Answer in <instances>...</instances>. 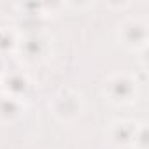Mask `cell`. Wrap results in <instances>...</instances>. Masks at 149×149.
Wrapping results in <instances>:
<instances>
[{"mask_svg": "<svg viewBox=\"0 0 149 149\" xmlns=\"http://www.w3.org/2000/svg\"><path fill=\"white\" fill-rule=\"evenodd\" d=\"M47 40L39 33H30L18 40V53L26 63H37L47 54Z\"/></svg>", "mask_w": 149, "mask_h": 149, "instance_id": "obj_5", "label": "cell"}, {"mask_svg": "<svg viewBox=\"0 0 149 149\" xmlns=\"http://www.w3.org/2000/svg\"><path fill=\"white\" fill-rule=\"evenodd\" d=\"M18 35L11 28H0V54L13 53L18 49Z\"/></svg>", "mask_w": 149, "mask_h": 149, "instance_id": "obj_8", "label": "cell"}, {"mask_svg": "<svg viewBox=\"0 0 149 149\" xmlns=\"http://www.w3.org/2000/svg\"><path fill=\"white\" fill-rule=\"evenodd\" d=\"M104 93L116 105H128L137 100L139 83L130 74H112L104 84Z\"/></svg>", "mask_w": 149, "mask_h": 149, "instance_id": "obj_1", "label": "cell"}, {"mask_svg": "<svg viewBox=\"0 0 149 149\" xmlns=\"http://www.w3.org/2000/svg\"><path fill=\"white\" fill-rule=\"evenodd\" d=\"M149 40L147 23L139 18H128L119 25V42L128 51H146Z\"/></svg>", "mask_w": 149, "mask_h": 149, "instance_id": "obj_3", "label": "cell"}, {"mask_svg": "<svg viewBox=\"0 0 149 149\" xmlns=\"http://www.w3.org/2000/svg\"><path fill=\"white\" fill-rule=\"evenodd\" d=\"M49 109H51V112H53V116L56 119H60V121H74L83 112L81 95L72 88H63L53 97V100L49 102Z\"/></svg>", "mask_w": 149, "mask_h": 149, "instance_id": "obj_2", "label": "cell"}, {"mask_svg": "<svg viewBox=\"0 0 149 149\" xmlns=\"http://www.w3.org/2000/svg\"><path fill=\"white\" fill-rule=\"evenodd\" d=\"M147 139H149V135H147V126H146L144 123H140V126H139V130H137V135H135V139H133V146H132V147H135V149H147V146H149Z\"/></svg>", "mask_w": 149, "mask_h": 149, "instance_id": "obj_9", "label": "cell"}, {"mask_svg": "<svg viewBox=\"0 0 149 149\" xmlns=\"http://www.w3.org/2000/svg\"><path fill=\"white\" fill-rule=\"evenodd\" d=\"M139 126H140L139 121L118 119V121L111 123V126L107 130V139L114 147H119V149L121 147H132Z\"/></svg>", "mask_w": 149, "mask_h": 149, "instance_id": "obj_4", "label": "cell"}, {"mask_svg": "<svg viewBox=\"0 0 149 149\" xmlns=\"http://www.w3.org/2000/svg\"><path fill=\"white\" fill-rule=\"evenodd\" d=\"M28 90H30V83H28L26 76H23L19 72L7 74V76H4V79H2V91L7 97L21 100L28 93Z\"/></svg>", "mask_w": 149, "mask_h": 149, "instance_id": "obj_6", "label": "cell"}, {"mask_svg": "<svg viewBox=\"0 0 149 149\" xmlns=\"http://www.w3.org/2000/svg\"><path fill=\"white\" fill-rule=\"evenodd\" d=\"M25 112V105L21 100L7 97V95H0V123L2 125H11L18 121Z\"/></svg>", "mask_w": 149, "mask_h": 149, "instance_id": "obj_7", "label": "cell"}]
</instances>
